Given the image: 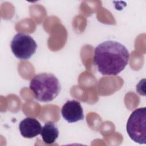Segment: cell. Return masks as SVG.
<instances>
[{
  "mask_svg": "<svg viewBox=\"0 0 146 146\" xmlns=\"http://www.w3.org/2000/svg\"><path fill=\"white\" fill-rule=\"evenodd\" d=\"M146 108L135 110L130 115L126 125L129 137L140 144L146 143Z\"/></svg>",
  "mask_w": 146,
  "mask_h": 146,
  "instance_id": "obj_3",
  "label": "cell"
},
{
  "mask_svg": "<svg viewBox=\"0 0 146 146\" xmlns=\"http://www.w3.org/2000/svg\"><path fill=\"white\" fill-rule=\"evenodd\" d=\"M43 141L47 144L54 143L59 136V131L56 124L51 121L46 123L42 127L41 133Z\"/></svg>",
  "mask_w": 146,
  "mask_h": 146,
  "instance_id": "obj_7",
  "label": "cell"
},
{
  "mask_svg": "<svg viewBox=\"0 0 146 146\" xmlns=\"http://www.w3.org/2000/svg\"><path fill=\"white\" fill-rule=\"evenodd\" d=\"M61 113L63 117L68 123H75L84 118L80 103L75 100L66 102L62 108Z\"/></svg>",
  "mask_w": 146,
  "mask_h": 146,
  "instance_id": "obj_5",
  "label": "cell"
},
{
  "mask_svg": "<svg viewBox=\"0 0 146 146\" xmlns=\"http://www.w3.org/2000/svg\"><path fill=\"white\" fill-rule=\"evenodd\" d=\"M30 89L35 99L47 102L53 100L59 94L61 86L58 78L51 73H41L35 75L30 83Z\"/></svg>",
  "mask_w": 146,
  "mask_h": 146,
  "instance_id": "obj_2",
  "label": "cell"
},
{
  "mask_svg": "<svg viewBox=\"0 0 146 146\" xmlns=\"http://www.w3.org/2000/svg\"><path fill=\"white\" fill-rule=\"evenodd\" d=\"M129 58L128 50L123 44L106 40L95 48L94 63L103 75H116L125 68Z\"/></svg>",
  "mask_w": 146,
  "mask_h": 146,
  "instance_id": "obj_1",
  "label": "cell"
},
{
  "mask_svg": "<svg viewBox=\"0 0 146 146\" xmlns=\"http://www.w3.org/2000/svg\"><path fill=\"white\" fill-rule=\"evenodd\" d=\"M10 47L15 57L21 60H27L36 52L37 44L30 35L20 33L14 36Z\"/></svg>",
  "mask_w": 146,
  "mask_h": 146,
  "instance_id": "obj_4",
  "label": "cell"
},
{
  "mask_svg": "<svg viewBox=\"0 0 146 146\" xmlns=\"http://www.w3.org/2000/svg\"><path fill=\"white\" fill-rule=\"evenodd\" d=\"M19 129L23 137L31 139L41 133L42 127L37 119L29 117L21 121Z\"/></svg>",
  "mask_w": 146,
  "mask_h": 146,
  "instance_id": "obj_6",
  "label": "cell"
}]
</instances>
